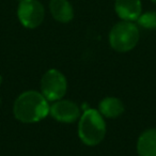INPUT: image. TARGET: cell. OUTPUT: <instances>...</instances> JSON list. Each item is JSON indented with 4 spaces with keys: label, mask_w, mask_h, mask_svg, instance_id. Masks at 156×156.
Instances as JSON below:
<instances>
[{
    "label": "cell",
    "mask_w": 156,
    "mask_h": 156,
    "mask_svg": "<svg viewBox=\"0 0 156 156\" xmlns=\"http://www.w3.org/2000/svg\"><path fill=\"white\" fill-rule=\"evenodd\" d=\"M48 101L42 93L27 91L20 94L14 103L15 118L23 123H34L43 120L49 113Z\"/></svg>",
    "instance_id": "6da1fadb"
},
{
    "label": "cell",
    "mask_w": 156,
    "mask_h": 156,
    "mask_svg": "<svg viewBox=\"0 0 156 156\" xmlns=\"http://www.w3.org/2000/svg\"><path fill=\"white\" fill-rule=\"evenodd\" d=\"M105 134L106 124L100 111L89 109L81 115L78 124V135L85 144H98L104 139Z\"/></svg>",
    "instance_id": "7a4b0ae2"
},
{
    "label": "cell",
    "mask_w": 156,
    "mask_h": 156,
    "mask_svg": "<svg viewBox=\"0 0 156 156\" xmlns=\"http://www.w3.org/2000/svg\"><path fill=\"white\" fill-rule=\"evenodd\" d=\"M139 41L138 27L132 22H122L115 24L109 33V43L115 50L126 52L132 50Z\"/></svg>",
    "instance_id": "3957f363"
},
{
    "label": "cell",
    "mask_w": 156,
    "mask_h": 156,
    "mask_svg": "<svg viewBox=\"0 0 156 156\" xmlns=\"http://www.w3.org/2000/svg\"><path fill=\"white\" fill-rule=\"evenodd\" d=\"M67 83L64 75L57 69L47 71L41 80V91L44 98L50 102L59 101L65 95Z\"/></svg>",
    "instance_id": "277c9868"
},
{
    "label": "cell",
    "mask_w": 156,
    "mask_h": 156,
    "mask_svg": "<svg viewBox=\"0 0 156 156\" xmlns=\"http://www.w3.org/2000/svg\"><path fill=\"white\" fill-rule=\"evenodd\" d=\"M17 16L23 26L33 29L39 27L44 20L45 10L37 0H22L18 5Z\"/></svg>",
    "instance_id": "5b68a950"
},
{
    "label": "cell",
    "mask_w": 156,
    "mask_h": 156,
    "mask_svg": "<svg viewBox=\"0 0 156 156\" xmlns=\"http://www.w3.org/2000/svg\"><path fill=\"white\" fill-rule=\"evenodd\" d=\"M49 113L54 119L59 122L72 123L79 118V108L75 103L71 101H56V103L50 106Z\"/></svg>",
    "instance_id": "8992f818"
},
{
    "label": "cell",
    "mask_w": 156,
    "mask_h": 156,
    "mask_svg": "<svg viewBox=\"0 0 156 156\" xmlns=\"http://www.w3.org/2000/svg\"><path fill=\"white\" fill-rule=\"evenodd\" d=\"M115 9L121 20L134 22L141 15L142 5L140 0H115Z\"/></svg>",
    "instance_id": "52a82bcc"
},
{
    "label": "cell",
    "mask_w": 156,
    "mask_h": 156,
    "mask_svg": "<svg viewBox=\"0 0 156 156\" xmlns=\"http://www.w3.org/2000/svg\"><path fill=\"white\" fill-rule=\"evenodd\" d=\"M49 10L57 22L69 23L74 17L73 7L67 0H50Z\"/></svg>",
    "instance_id": "ba28073f"
},
{
    "label": "cell",
    "mask_w": 156,
    "mask_h": 156,
    "mask_svg": "<svg viewBox=\"0 0 156 156\" xmlns=\"http://www.w3.org/2000/svg\"><path fill=\"white\" fill-rule=\"evenodd\" d=\"M137 151L139 156H156V128L147 129L140 135Z\"/></svg>",
    "instance_id": "9c48e42d"
},
{
    "label": "cell",
    "mask_w": 156,
    "mask_h": 156,
    "mask_svg": "<svg viewBox=\"0 0 156 156\" xmlns=\"http://www.w3.org/2000/svg\"><path fill=\"white\" fill-rule=\"evenodd\" d=\"M124 111V105L117 98H106L100 103V112L103 117L118 118Z\"/></svg>",
    "instance_id": "30bf717a"
},
{
    "label": "cell",
    "mask_w": 156,
    "mask_h": 156,
    "mask_svg": "<svg viewBox=\"0 0 156 156\" xmlns=\"http://www.w3.org/2000/svg\"><path fill=\"white\" fill-rule=\"evenodd\" d=\"M137 22L143 28L154 30L156 29V11H150L141 14Z\"/></svg>",
    "instance_id": "8fae6325"
},
{
    "label": "cell",
    "mask_w": 156,
    "mask_h": 156,
    "mask_svg": "<svg viewBox=\"0 0 156 156\" xmlns=\"http://www.w3.org/2000/svg\"><path fill=\"white\" fill-rule=\"evenodd\" d=\"M1 83H2V76L0 75V85H1Z\"/></svg>",
    "instance_id": "7c38bea8"
},
{
    "label": "cell",
    "mask_w": 156,
    "mask_h": 156,
    "mask_svg": "<svg viewBox=\"0 0 156 156\" xmlns=\"http://www.w3.org/2000/svg\"><path fill=\"white\" fill-rule=\"evenodd\" d=\"M152 1H153V2H155V3H156V0H152Z\"/></svg>",
    "instance_id": "4fadbf2b"
},
{
    "label": "cell",
    "mask_w": 156,
    "mask_h": 156,
    "mask_svg": "<svg viewBox=\"0 0 156 156\" xmlns=\"http://www.w3.org/2000/svg\"><path fill=\"white\" fill-rule=\"evenodd\" d=\"M18 1H22V0H18Z\"/></svg>",
    "instance_id": "5bb4252c"
},
{
    "label": "cell",
    "mask_w": 156,
    "mask_h": 156,
    "mask_svg": "<svg viewBox=\"0 0 156 156\" xmlns=\"http://www.w3.org/2000/svg\"><path fill=\"white\" fill-rule=\"evenodd\" d=\"M0 103H1V100H0Z\"/></svg>",
    "instance_id": "9a60e30c"
}]
</instances>
